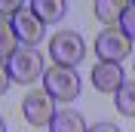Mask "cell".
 Returning a JSON list of instances; mask_svg holds the SVG:
<instances>
[{
	"label": "cell",
	"mask_w": 135,
	"mask_h": 132,
	"mask_svg": "<svg viewBox=\"0 0 135 132\" xmlns=\"http://www.w3.org/2000/svg\"><path fill=\"white\" fill-rule=\"evenodd\" d=\"M43 92L52 101H74L80 95V77H77L74 68L52 65L43 71Z\"/></svg>",
	"instance_id": "1"
},
{
	"label": "cell",
	"mask_w": 135,
	"mask_h": 132,
	"mask_svg": "<svg viewBox=\"0 0 135 132\" xmlns=\"http://www.w3.org/2000/svg\"><path fill=\"white\" fill-rule=\"evenodd\" d=\"M49 55H52L55 65L74 68V65L83 62L86 43H83V37H80L77 31H59V34H52V37H49Z\"/></svg>",
	"instance_id": "2"
},
{
	"label": "cell",
	"mask_w": 135,
	"mask_h": 132,
	"mask_svg": "<svg viewBox=\"0 0 135 132\" xmlns=\"http://www.w3.org/2000/svg\"><path fill=\"white\" fill-rule=\"evenodd\" d=\"M9 77L16 83H34L37 77H43V55L34 46H18L9 55Z\"/></svg>",
	"instance_id": "3"
},
{
	"label": "cell",
	"mask_w": 135,
	"mask_h": 132,
	"mask_svg": "<svg viewBox=\"0 0 135 132\" xmlns=\"http://www.w3.org/2000/svg\"><path fill=\"white\" fill-rule=\"evenodd\" d=\"M129 52H132V40H129L120 28H104V31L98 34V40H95V55H98L101 62L120 65Z\"/></svg>",
	"instance_id": "4"
},
{
	"label": "cell",
	"mask_w": 135,
	"mask_h": 132,
	"mask_svg": "<svg viewBox=\"0 0 135 132\" xmlns=\"http://www.w3.org/2000/svg\"><path fill=\"white\" fill-rule=\"evenodd\" d=\"M22 114L31 126H49L52 117H55V101L46 95V92H28L25 101H22Z\"/></svg>",
	"instance_id": "5"
},
{
	"label": "cell",
	"mask_w": 135,
	"mask_h": 132,
	"mask_svg": "<svg viewBox=\"0 0 135 132\" xmlns=\"http://www.w3.org/2000/svg\"><path fill=\"white\" fill-rule=\"evenodd\" d=\"M12 31H16V40L25 43V46H34V43L43 40V22L31 9H22L18 16H12Z\"/></svg>",
	"instance_id": "6"
},
{
	"label": "cell",
	"mask_w": 135,
	"mask_h": 132,
	"mask_svg": "<svg viewBox=\"0 0 135 132\" xmlns=\"http://www.w3.org/2000/svg\"><path fill=\"white\" fill-rule=\"evenodd\" d=\"M123 68L120 65H110V62H98L92 68V86L98 92H117L123 86Z\"/></svg>",
	"instance_id": "7"
},
{
	"label": "cell",
	"mask_w": 135,
	"mask_h": 132,
	"mask_svg": "<svg viewBox=\"0 0 135 132\" xmlns=\"http://www.w3.org/2000/svg\"><path fill=\"white\" fill-rule=\"evenodd\" d=\"M49 132H86V123H83V117L77 114V111L61 107V111H55V117H52Z\"/></svg>",
	"instance_id": "8"
},
{
	"label": "cell",
	"mask_w": 135,
	"mask_h": 132,
	"mask_svg": "<svg viewBox=\"0 0 135 132\" xmlns=\"http://www.w3.org/2000/svg\"><path fill=\"white\" fill-rule=\"evenodd\" d=\"M68 3L65 0H31V12L40 18L43 25H49V22H59L65 16Z\"/></svg>",
	"instance_id": "9"
},
{
	"label": "cell",
	"mask_w": 135,
	"mask_h": 132,
	"mask_svg": "<svg viewBox=\"0 0 135 132\" xmlns=\"http://www.w3.org/2000/svg\"><path fill=\"white\" fill-rule=\"evenodd\" d=\"M114 95H117L114 105H117L120 114L123 117H135V80H123V86H120Z\"/></svg>",
	"instance_id": "10"
},
{
	"label": "cell",
	"mask_w": 135,
	"mask_h": 132,
	"mask_svg": "<svg viewBox=\"0 0 135 132\" xmlns=\"http://www.w3.org/2000/svg\"><path fill=\"white\" fill-rule=\"evenodd\" d=\"M123 9H126V3H114V0H98L95 3V18L98 22H104V25H117L120 16H123Z\"/></svg>",
	"instance_id": "11"
},
{
	"label": "cell",
	"mask_w": 135,
	"mask_h": 132,
	"mask_svg": "<svg viewBox=\"0 0 135 132\" xmlns=\"http://www.w3.org/2000/svg\"><path fill=\"white\" fill-rule=\"evenodd\" d=\"M16 49H18V40H16V31H12V22L0 16V62L9 58Z\"/></svg>",
	"instance_id": "12"
},
{
	"label": "cell",
	"mask_w": 135,
	"mask_h": 132,
	"mask_svg": "<svg viewBox=\"0 0 135 132\" xmlns=\"http://www.w3.org/2000/svg\"><path fill=\"white\" fill-rule=\"evenodd\" d=\"M120 31L126 34L129 40H135V0H132V3H126L123 16H120Z\"/></svg>",
	"instance_id": "13"
},
{
	"label": "cell",
	"mask_w": 135,
	"mask_h": 132,
	"mask_svg": "<svg viewBox=\"0 0 135 132\" xmlns=\"http://www.w3.org/2000/svg\"><path fill=\"white\" fill-rule=\"evenodd\" d=\"M22 3H18V0H0V16L6 18V16H18V12H22Z\"/></svg>",
	"instance_id": "14"
},
{
	"label": "cell",
	"mask_w": 135,
	"mask_h": 132,
	"mask_svg": "<svg viewBox=\"0 0 135 132\" xmlns=\"http://www.w3.org/2000/svg\"><path fill=\"white\" fill-rule=\"evenodd\" d=\"M9 83H12V77H9V68L3 65V62H0V95H3V92L9 89Z\"/></svg>",
	"instance_id": "15"
},
{
	"label": "cell",
	"mask_w": 135,
	"mask_h": 132,
	"mask_svg": "<svg viewBox=\"0 0 135 132\" xmlns=\"http://www.w3.org/2000/svg\"><path fill=\"white\" fill-rule=\"evenodd\" d=\"M86 132H120V126H114V123H95V126H89Z\"/></svg>",
	"instance_id": "16"
},
{
	"label": "cell",
	"mask_w": 135,
	"mask_h": 132,
	"mask_svg": "<svg viewBox=\"0 0 135 132\" xmlns=\"http://www.w3.org/2000/svg\"><path fill=\"white\" fill-rule=\"evenodd\" d=\"M0 132H6V123H3V117H0Z\"/></svg>",
	"instance_id": "17"
}]
</instances>
